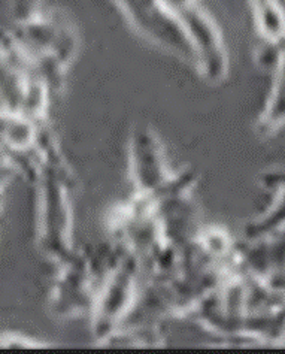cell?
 I'll return each instance as SVG.
<instances>
[{
  "mask_svg": "<svg viewBox=\"0 0 285 354\" xmlns=\"http://www.w3.org/2000/svg\"><path fill=\"white\" fill-rule=\"evenodd\" d=\"M135 29L163 50L195 63V55L177 12L166 0H114Z\"/></svg>",
  "mask_w": 285,
  "mask_h": 354,
  "instance_id": "obj_1",
  "label": "cell"
},
{
  "mask_svg": "<svg viewBox=\"0 0 285 354\" xmlns=\"http://www.w3.org/2000/svg\"><path fill=\"white\" fill-rule=\"evenodd\" d=\"M175 12L186 30L200 73L210 81L223 80L227 72V53L214 18L199 0H191L175 9Z\"/></svg>",
  "mask_w": 285,
  "mask_h": 354,
  "instance_id": "obj_2",
  "label": "cell"
}]
</instances>
